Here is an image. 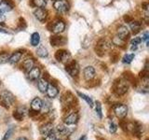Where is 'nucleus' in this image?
I'll return each instance as SVG.
<instances>
[{"label": "nucleus", "instance_id": "obj_1", "mask_svg": "<svg viewBox=\"0 0 149 140\" xmlns=\"http://www.w3.org/2000/svg\"><path fill=\"white\" fill-rule=\"evenodd\" d=\"M53 8L58 13L65 14L69 11L70 4L67 0H55L53 3Z\"/></svg>", "mask_w": 149, "mask_h": 140}, {"label": "nucleus", "instance_id": "obj_2", "mask_svg": "<svg viewBox=\"0 0 149 140\" xmlns=\"http://www.w3.org/2000/svg\"><path fill=\"white\" fill-rule=\"evenodd\" d=\"M115 115L118 119H124L128 114V107L124 104H116L113 106Z\"/></svg>", "mask_w": 149, "mask_h": 140}, {"label": "nucleus", "instance_id": "obj_3", "mask_svg": "<svg viewBox=\"0 0 149 140\" xmlns=\"http://www.w3.org/2000/svg\"><path fill=\"white\" fill-rule=\"evenodd\" d=\"M65 70L66 72L70 75L71 77H76L77 76L79 68H78V64L74 60L69 61V62L65 65Z\"/></svg>", "mask_w": 149, "mask_h": 140}, {"label": "nucleus", "instance_id": "obj_4", "mask_svg": "<svg viewBox=\"0 0 149 140\" xmlns=\"http://www.w3.org/2000/svg\"><path fill=\"white\" fill-rule=\"evenodd\" d=\"M2 98V104L5 105L7 107L9 106H12L15 102V96H14L10 92L8 91H4L1 94Z\"/></svg>", "mask_w": 149, "mask_h": 140}, {"label": "nucleus", "instance_id": "obj_5", "mask_svg": "<svg viewBox=\"0 0 149 140\" xmlns=\"http://www.w3.org/2000/svg\"><path fill=\"white\" fill-rule=\"evenodd\" d=\"M113 88H114V92L118 95H123L128 92L129 86L126 83L119 81V82H115Z\"/></svg>", "mask_w": 149, "mask_h": 140}, {"label": "nucleus", "instance_id": "obj_6", "mask_svg": "<svg viewBox=\"0 0 149 140\" xmlns=\"http://www.w3.org/2000/svg\"><path fill=\"white\" fill-rule=\"evenodd\" d=\"M34 15L39 22H44L48 18V11L42 8H37L34 11Z\"/></svg>", "mask_w": 149, "mask_h": 140}, {"label": "nucleus", "instance_id": "obj_7", "mask_svg": "<svg viewBox=\"0 0 149 140\" xmlns=\"http://www.w3.org/2000/svg\"><path fill=\"white\" fill-rule=\"evenodd\" d=\"M50 44L51 46L53 47H57V46H63L66 44V38L63 36H52L50 37Z\"/></svg>", "mask_w": 149, "mask_h": 140}, {"label": "nucleus", "instance_id": "obj_8", "mask_svg": "<svg viewBox=\"0 0 149 140\" xmlns=\"http://www.w3.org/2000/svg\"><path fill=\"white\" fill-rule=\"evenodd\" d=\"M65 29V23L63 21H56L52 23V26L50 28V31H52L54 34H60L63 33Z\"/></svg>", "mask_w": 149, "mask_h": 140}, {"label": "nucleus", "instance_id": "obj_9", "mask_svg": "<svg viewBox=\"0 0 149 140\" xmlns=\"http://www.w3.org/2000/svg\"><path fill=\"white\" fill-rule=\"evenodd\" d=\"M40 75H41L40 69L37 66H34L29 72H27V78L32 81H36L40 78Z\"/></svg>", "mask_w": 149, "mask_h": 140}, {"label": "nucleus", "instance_id": "obj_10", "mask_svg": "<svg viewBox=\"0 0 149 140\" xmlns=\"http://www.w3.org/2000/svg\"><path fill=\"white\" fill-rule=\"evenodd\" d=\"M110 48V43L107 40L102 38L99 40L98 44L96 46V53H99V52H104L105 50H107Z\"/></svg>", "mask_w": 149, "mask_h": 140}, {"label": "nucleus", "instance_id": "obj_11", "mask_svg": "<svg viewBox=\"0 0 149 140\" xmlns=\"http://www.w3.org/2000/svg\"><path fill=\"white\" fill-rule=\"evenodd\" d=\"M69 57H70V54L68 51L65 50H59L56 51V53H55V58L58 62H65V61L68 60Z\"/></svg>", "mask_w": 149, "mask_h": 140}, {"label": "nucleus", "instance_id": "obj_12", "mask_svg": "<svg viewBox=\"0 0 149 140\" xmlns=\"http://www.w3.org/2000/svg\"><path fill=\"white\" fill-rule=\"evenodd\" d=\"M83 76L86 80L90 81L95 77V69L92 66H87L83 70Z\"/></svg>", "mask_w": 149, "mask_h": 140}, {"label": "nucleus", "instance_id": "obj_13", "mask_svg": "<svg viewBox=\"0 0 149 140\" xmlns=\"http://www.w3.org/2000/svg\"><path fill=\"white\" fill-rule=\"evenodd\" d=\"M118 36H119L121 39H123L125 41L129 38V36H130V31H129V29L127 28V26L121 25V26L118 27Z\"/></svg>", "mask_w": 149, "mask_h": 140}, {"label": "nucleus", "instance_id": "obj_14", "mask_svg": "<svg viewBox=\"0 0 149 140\" xmlns=\"http://www.w3.org/2000/svg\"><path fill=\"white\" fill-rule=\"evenodd\" d=\"M13 7L14 6L10 0H2L1 3H0V11L8 12L12 10Z\"/></svg>", "mask_w": 149, "mask_h": 140}, {"label": "nucleus", "instance_id": "obj_15", "mask_svg": "<svg viewBox=\"0 0 149 140\" xmlns=\"http://www.w3.org/2000/svg\"><path fill=\"white\" fill-rule=\"evenodd\" d=\"M53 130H54L53 124L50 123H48L44 124L40 128V134L43 135V136H47V135H49V134L53 133Z\"/></svg>", "mask_w": 149, "mask_h": 140}, {"label": "nucleus", "instance_id": "obj_16", "mask_svg": "<svg viewBox=\"0 0 149 140\" xmlns=\"http://www.w3.org/2000/svg\"><path fill=\"white\" fill-rule=\"evenodd\" d=\"M47 95H48L49 98H54L58 95L59 93V90L58 88L56 87L53 84H49L48 88H47V91H46Z\"/></svg>", "mask_w": 149, "mask_h": 140}, {"label": "nucleus", "instance_id": "obj_17", "mask_svg": "<svg viewBox=\"0 0 149 140\" xmlns=\"http://www.w3.org/2000/svg\"><path fill=\"white\" fill-rule=\"evenodd\" d=\"M34 66H35V62L32 58H26L22 64V67L26 73L29 72Z\"/></svg>", "mask_w": 149, "mask_h": 140}, {"label": "nucleus", "instance_id": "obj_18", "mask_svg": "<svg viewBox=\"0 0 149 140\" xmlns=\"http://www.w3.org/2000/svg\"><path fill=\"white\" fill-rule=\"evenodd\" d=\"M42 106H43V102L38 97H36L34 99L32 100L31 102V108L32 110H35V111H39L41 110Z\"/></svg>", "mask_w": 149, "mask_h": 140}, {"label": "nucleus", "instance_id": "obj_19", "mask_svg": "<svg viewBox=\"0 0 149 140\" xmlns=\"http://www.w3.org/2000/svg\"><path fill=\"white\" fill-rule=\"evenodd\" d=\"M78 120V115L77 113H72L68 115L66 118L64 119V124L65 125H74L77 123Z\"/></svg>", "mask_w": 149, "mask_h": 140}, {"label": "nucleus", "instance_id": "obj_20", "mask_svg": "<svg viewBox=\"0 0 149 140\" xmlns=\"http://www.w3.org/2000/svg\"><path fill=\"white\" fill-rule=\"evenodd\" d=\"M48 86H49V82L45 78H41V79H39V80H38V82H37V88H38L39 92H42V93L46 92Z\"/></svg>", "mask_w": 149, "mask_h": 140}, {"label": "nucleus", "instance_id": "obj_21", "mask_svg": "<svg viewBox=\"0 0 149 140\" xmlns=\"http://www.w3.org/2000/svg\"><path fill=\"white\" fill-rule=\"evenodd\" d=\"M130 30L132 31L133 34L136 35L137 33L140 32V30H141V28H142L141 22H136V21H132L130 22Z\"/></svg>", "mask_w": 149, "mask_h": 140}, {"label": "nucleus", "instance_id": "obj_22", "mask_svg": "<svg viewBox=\"0 0 149 140\" xmlns=\"http://www.w3.org/2000/svg\"><path fill=\"white\" fill-rule=\"evenodd\" d=\"M22 56V53L20 52V51H16V52H14L12 55L9 56V59H8V63L11 64H17L19 61L21 60Z\"/></svg>", "mask_w": 149, "mask_h": 140}, {"label": "nucleus", "instance_id": "obj_23", "mask_svg": "<svg viewBox=\"0 0 149 140\" xmlns=\"http://www.w3.org/2000/svg\"><path fill=\"white\" fill-rule=\"evenodd\" d=\"M24 110H25L24 107H23V108L20 107V108H18L17 110H15L13 112V117L17 120H22L23 117H24Z\"/></svg>", "mask_w": 149, "mask_h": 140}, {"label": "nucleus", "instance_id": "obj_24", "mask_svg": "<svg viewBox=\"0 0 149 140\" xmlns=\"http://www.w3.org/2000/svg\"><path fill=\"white\" fill-rule=\"evenodd\" d=\"M39 42H40V35L37 32L33 33L31 36V45L34 47H36L39 44Z\"/></svg>", "mask_w": 149, "mask_h": 140}, {"label": "nucleus", "instance_id": "obj_25", "mask_svg": "<svg viewBox=\"0 0 149 140\" xmlns=\"http://www.w3.org/2000/svg\"><path fill=\"white\" fill-rule=\"evenodd\" d=\"M36 54H37V56H39L41 58H45L49 55V51L44 46H40L39 48H37V50H36Z\"/></svg>", "mask_w": 149, "mask_h": 140}, {"label": "nucleus", "instance_id": "obj_26", "mask_svg": "<svg viewBox=\"0 0 149 140\" xmlns=\"http://www.w3.org/2000/svg\"><path fill=\"white\" fill-rule=\"evenodd\" d=\"M57 132L62 134V135H67L69 132V127H67V125H59L57 127Z\"/></svg>", "mask_w": 149, "mask_h": 140}, {"label": "nucleus", "instance_id": "obj_27", "mask_svg": "<svg viewBox=\"0 0 149 140\" xmlns=\"http://www.w3.org/2000/svg\"><path fill=\"white\" fill-rule=\"evenodd\" d=\"M47 5V0H32V6L44 8Z\"/></svg>", "mask_w": 149, "mask_h": 140}, {"label": "nucleus", "instance_id": "obj_28", "mask_svg": "<svg viewBox=\"0 0 149 140\" xmlns=\"http://www.w3.org/2000/svg\"><path fill=\"white\" fill-rule=\"evenodd\" d=\"M112 42H113V44L116 45V46H123L126 43L125 40L121 39L120 37L118 36H116L113 37V40H112Z\"/></svg>", "mask_w": 149, "mask_h": 140}, {"label": "nucleus", "instance_id": "obj_29", "mask_svg": "<svg viewBox=\"0 0 149 140\" xmlns=\"http://www.w3.org/2000/svg\"><path fill=\"white\" fill-rule=\"evenodd\" d=\"M77 94H78L79 96H80V97L82 98V99L85 100V101L88 103V104L91 106H93V101H92V99H91V97H88V95L84 94V93H82V92H77Z\"/></svg>", "mask_w": 149, "mask_h": 140}, {"label": "nucleus", "instance_id": "obj_30", "mask_svg": "<svg viewBox=\"0 0 149 140\" xmlns=\"http://www.w3.org/2000/svg\"><path fill=\"white\" fill-rule=\"evenodd\" d=\"M134 59V54L133 53H130V54H126L123 59H122V62L124 64H130L132 62V60Z\"/></svg>", "mask_w": 149, "mask_h": 140}, {"label": "nucleus", "instance_id": "obj_31", "mask_svg": "<svg viewBox=\"0 0 149 140\" xmlns=\"http://www.w3.org/2000/svg\"><path fill=\"white\" fill-rule=\"evenodd\" d=\"M9 55L7 52H2L0 54V64H6L8 62V59H9Z\"/></svg>", "mask_w": 149, "mask_h": 140}, {"label": "nucleus", "instance_id": "obj_32", "mask_svg": "<svg viewBox=\"0 0 149 140\" xmlns=\"http://www.w3.org/2000/svg\"><path fill=\"white\" fill-rule=\"evenodd\" d=\"M96 113L99 116V118H102V105L100 102L96 103Z\"/></svg>", "mask_w": 149, "mask_h": 140}, {"label": "nucleus", "instance_id": "obj_33", "mask_svg": "<svg viewBox=\"0 0 149 140\" xmlns=\"http://www.w3.org/2000/svg\"><path fill=\"white\" fill-rule=\"evenodd\" d=\"M13 132H14V128L8 129L6 132V134H5V135H4V137L2 138V140H9V138H10V136L12 135Z\"/></svg>", "mask_w": 149, "mask_h": 140}, {"label": "nucleus", "instance_id": "obj_34", "mask_svg": "<svg viewBox=\"0 0 149 140\" xmlns=\"http://www.w3.org/2000/svg\"><path fill=\"white\" fill-rule=\"evenodd\" d=\"M116 130H118V126H116V124L115 123H113V121H110L109 123V131L111 134H115L116 132Z\"/></svg>", "mask_w": 149, "mask_h": 140}, {"label": "nucleus", "instance_id": "obj_35", "mask_svg": "<svg viewBox=\"0 0 149 140\" xmlns=\"http://www.w3.org/2000/svg\"><path fill=\"white\" fill-rule=\"evenodd\" d=\"M142 42V39L140 38V37L136 36V37H133V38L132 39V41H130V43H132V45H135V46H138L140 43Z\"/></svg>", "mask_w": 149, "mask_h": 140}, {"label": "nucleus", "instance_id": "obj_36", "mask_svg": "<svg viewBox=\"0 0 149 140\" xmlns=\"http://www.w3.org/2000/svg\"><path fill=\"white\" fill-rule=\"evenodd\" d=\"M148 38H149V33H148V32H144V33H143V38H142V40L146 41V46H148Z\"/></svg>", "mask_w": 149, "mask_h": 140}, {"label": "nucleus", "instance_id": "obj_37", "mask_svg": "<svg viewBox=\"0 0 149 140\" xmlns=\"http://www.w3.org/2000/svg\"><path fill=\"white\" fill-rule=\"evenodd\" d=\"M56 139H57V138H56V135L53 133H51L49 135L45 136V139L44 140H56Z\"/></svg>", "mask_w": 149, "mask_h": 140}, {"label": "nucleus", "instance_id": "obj_38", "mask_svg": "<svg viewBox=\"0 0 149 140\" xmlns=\"http://www.w3.org/2000/svg\"><path fill=\"white\" fill-rule=\"evenodd\" d=\"M5 21H6V16L4 15V12L0 11V24H2V23H4Z\"/></svg>", "mask_w": 149, "mask_h": 140}, {"label": "nucleus", "instance_id": "obj_39", "mask_svg": "<svg viewBox=\"0 0 149 140\" xmlns=\"http://www.w3.org/2000/svg\"><path fill=\"white\" fill-rule=\"evenodd\" d=\"M124 20H125L126 22H132V18L129 17V16H125V17H124Z\"/></svg>", "mask_w": 149, "mask_h": 140}, {"label": "nucleus", "instance_id": "obj_40", "mask_svg": "<svg viewBox=\"0 0 149 140\" xmlns=\"http://www.w3.org/2000/svg\"><path fill=\"white\" fill-rule=\"evenodd\" d=\"M16 140H28L26 137H23V136H21V137H18Z\"/></svg>", "mask_w": 149, "mask_h": 140}, {"label": "nucleus", "instance_id": "obj_41", "mask_svg": "<svg viewBox=\"0 0 149 140\" xmlns=\"http://www.w3.org/2000/svg\"><path fill=\"white\" fill-rule=\"evenodd\" d=\"M87 139V137L85 136V135H83V136H81L80 138H79L78 140H86Z\"/></svg>", "mask_w": 149, "mask_h": 140}, {"label": "nucleus", "instance_id": "obj_42", "mask_svg": "<svg viewBox=\"0 0 149 140\" xmlns=\"http://www.w3.org/2000/svg\"><path fill=\"white\" fill-rule=\"evenodd\" d=\"M0 86H1V80H0Z\"/></svg>", "mask_w": 149, "mask_h": 140}, {"label": "nucleus", "instance_id": "obj_43", "mask_svg": "<svg viewBox=\"0 0 149 140\" xmlns=\"http://www.w3.org/2000/svg\"><path fill=\"white\" fill-rule=\"evenodd\" d=\"M56 140H62V139H56Z\"/></svg>", "mask_w": 149, "mask_h": 140}, {"label": "nucleus", "instance_id": "obj_44", "mask_svg": "<svg viewBox=\"0 0 149 140\" xmlns=\"http://www.w3.org/2000/svg\"><path fill=\"white\" fill-rule=\"evenodd\" d=\"M1 1H2V0H0V3H1Z\"/></svg>", "mask_w": 149, "mask_h": 140}, {"label": "nucleus", "instance_id": "obj_45", "mask_svg": "<svg viewBox=\"0 0 149 140\" xmlns=\"http://www.w3.org/2000/svg\"><path fill=\"white\" fill-rule=\"evenodd\" d=\"M54 1H55V0H54Z\"/></svg>", "mask_w": 149, "mask_h": 140}]
</instances>
